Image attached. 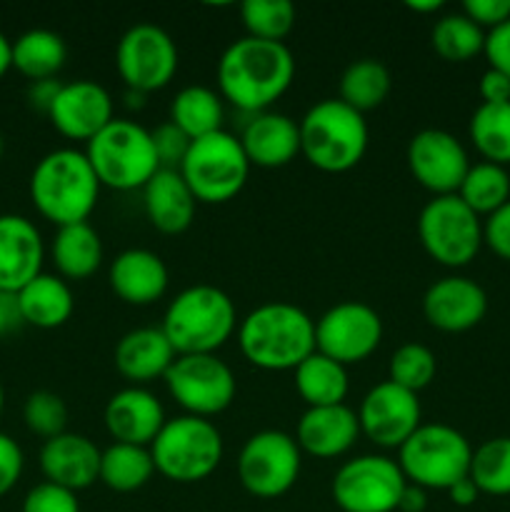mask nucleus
Returning <instances> with one entry per match:
<instances>
[{"label": "nucleus", "mask_w": 510, "mask_h": 512, "mask_svg": "<svg viewBox=\"0 0 510 512\" xmlns=\"http://www.w3.org/2000/svg\"><path fill=\"white\" fill-rule=\"evenodd\" d=\"M103 420L115 443L140 445V448H150L163 425L168 423L163 403L150 390L138 385L110 395Z\"/></svg>", "instance_id": "412c9836"}, {"label": "nucleus", "mask_w": 510, "mask_h": 512, "mask_svg": "<svg viewBox=\"0 0 510 512\" xmlns=\"http://www.w3.org/2000/svg\"><path fill=\"white\" fill-rule=\"evenodd\" d=\"M125 105H128V108L140 110L145 105V93H138V90H128V93H125Z\"/></svg>", "instance_id": "4d7b16f0"}, {"label": "nucleus", "mask_w": 510, "mask_h": 512, "mask_svg": "<svg viewBox=\"0 0 510 512\" xmlns=\"http://www.w3.org/2000/svg\"><path fill=\"white\" fill-rule=\"evenodd\" d=\"M3 148H5V143H3V135H0V158H3Z\"/></svg>", "instance_id": "bf43d9fd"}, {"label": "nucleus", "mask_w": 510, "mask_h": 512, "mask_svg": "<svg viewBox=\"0 0 510 512\" xmlns=\"http://www.w3.org/2000/svg\"><path fill=\"white\" fill-rule=\"evenodd\" d=\"M10 68H13V40L5 38V33L0 30V78H3Z\"/></svg>", "instance_id": "5fc2aeb1"}, {"label": "nucleus", "mask_w": 510, "mask_h": 512, "mask_svg": "<svg viewBox=\"0 0 510 512\" xmlns=\"http://www.w3.org/2000/svg\"><path fill=\"white\" fill-rule=\"evenodd\" d=\"M60 85H63V83H58V80H55V78L35 80V83H30V88H28L30 105H33L35 110H40V113L48 115L50 108H53L55 98H58Z\"/></svg>", "instance_id": "8fccbe9b"}, {"label": "nucleus", "mask_w": 510, "mask_h": 512, "mask_svg": "<svg viewBox=\"0 0 510 512\" xmlns=\"http://www.w3.org/2000/svg\"><path fill=\"white\" fill-rule=\"evenodd\" d=\"M23 420L30 433L40 435L43 440L58 438V435L65 433V425H68V405L58 393L35 390L25 400Z\"/></svg>", "instance_id": "a19ab883"}, {"label": "nucleus", "mask_w": 510, "mask_h": 512, "mask_svg": "<svg viewBox=\"0 0 510 512\" xmlns=\"http://www.w3.org/2000/svg\"><path fill=\"white\" fill-rule=\"evenodd\" d=\"M468 133L483 160L503 168L510 165V103H480L470 118Z\"/></svg>", "instance_id": "e433bc0d"}, {"label": "nucleus", "mask_w": 510, "mask_h": 512, "mask_svg": "<svg viewBox=\"0 0 510 512\" xmlns=\"http://www.w3.org/2000/svg\"><path fill=\"white\" fill-rule=\"evenodd\" d=\"M100 185L110 190H143L160 170L153 135L135 120L115 118L85 145Z\"/></svg>", "instance_id": "423d86ee"}, {"label": "nucleus", "mask_w": 510, "mask_h": 512, "mask_svg": "<svg viewBox=\"0 0 510 512\" xmlns=\"http://www.w3.org/2000/svg\"><path fill=\"white\" fill-rule=\"evenodd\" d=\"M478 495H480V490L475 488V483L470 478L458 480V483L448 490V498L453 500L455 505H460V508H468V505H473L475 500H478Z\"/></svg>", "instance_id": "864d4df0"}, {"label": "nucleus", "mask_w": 510, "mask_h": 512, "mask_svg": "<svg viewBox=\"0 0 510 512\" xmlns=\"http://www.w3.org/2000/svg\"><path fill=\"white\" fill-rule=\"evenodd\" d=\"M433 50L448 63H468L485 48V30L465 13H448L435 20L430 33Z\"/></svg>", "instance_id": "c9c22d12"}, {"label": "nucleus", "mask_w": 510, "mask_h": 512, "mask_svg": "<svg viewBox=\"0 0 510 512\" xmlns=\"http://www.w3.org/2000/svg\"><path fill=\"white\" fill-rule=\"evenodd\" d=\"M295 373V390L308 408H328V405H343L348 398V368L328 355L315 350L305 358Z\"/></svg>", "instance_id": "c756f323"}, {"label": "nucleus", "mask_w": 510, "mask_h": 512, "mask_svg": "<svg viewBox=\"0 0 510 512\" xmlns=\"http://www.w3.org/2000/svg\"><path fill=\"white\" fill-rule=\"evenodd\" d=\"M428 508V490L418 488V485H405L403 495H400L398 512H423Z\"/></svg>", "instance_id": "603ef678"}, {"label": "nucleus", "mask_w": 510, "mask_h": 512, "mask_svg": "<svg viewBox=\"0 0 510 512\" xmlns=\"http://www.w3.org/2000/svg\"><path fill=\"white\" fill-rule=\"evenodd\" d=\"M175 358L178 355L170 340L165 338L163 328L130 330L118 340L113 355L115 370L138 388L153 383L155 378H165Z\"/></svg>", "instance_id": "a878e982"}, {"label": "nucleus", "mask_w": 510, "mask_h": 512, "mask_svg": "<svg viewBox=\"0 0 510 512\" xmlns=\"http://www.w3.org/2000/svg\"><path fill=\"white\" fill-rule=\"evenodd\" d=\"M405 160L413 173V178L433 193L440 195H458L465 175L470 170L468 150L463 148L458 138L448 130L425 128L410 138Z\"/></svg>", "instance_id": "dca6fc26"}, {"label": "nucleus", "mask_w": 510, "mask_h": 512, "mask_svg": "<svg viewBox=\"0 0 510 512\" xmlns=\"http://www.w3.org/2000/svg\"><path fill=\"white\" fill-rule=\"evenodd\" d=\"M100 180L85 150L58 148L38 160L30 175V200L53 225L88 223L100 198Z\"/></svg>", "instance_id": "7ed1b4c3"}, {"label": "nucleus", "mask_w": 510, "mask_h": 512, "mask_svg": "<svg viewBox=\"0 0 510 512\" xmlns=\"http://www.w3.org/2000/svg\"><path fill=\"white\" fill-rule=\"evenodd\" d=\"M473 448L468 438L443 423L420 425L398 450L405 480L423 490L448 493L458 480L468 478Z\"/></svg>", "instance_id": "6e6552de"}, {"label": "nucleus", "mask_w": 510, "mask_h": 512, "mask_svg": "<svg viewBox=\"0 0 510 512\" xmlns=\"http://www.w3.org/2000/svg\"><path fill=\"white\" fill-rule=\"evenodd\" d=\"M483 240L498 258L510 260V200L483 223Z\"/></svg>", "instance_id": "49530a36"}, {"label": "nucleus", "mask_w": 510, "mask_h": 512, "mask_svg": "<svg viewBox=\"0 0 510 512\" xmlns=\"http://www.w3.org/2000/svg\"><path fill=\"white\" fill-rule=\"evenodd\" d=\"M468 478L480 495H510V438H490L473 450Z\"/></svg>", "instance_id": "4c0bfd02"}, {"label": "nucleus", "mask_w": 510, "mask_h": 512, "mask_svg": "<svg viewBox=\"0 0 510 512\" xmlns=\"http://www.w3.org/2000/svg\"><path fill=\"white\" fill-rule=\"evenodd\" d=\"M3 408H5V390H3V383H0V415H3Z\"/></svg>", "instance_id": "13d9d810"}, {"label": "nucleus", "mask_w": 510, "mask_h": 512, "mask_svg": "<svg viewBox=\"0 0 510 512\" xmlns=\"http://www.w3.org/2000/svg\"><path fill=\"white\" fill-rule=\"evenodd\" d=\"M438 373V360L430 348L420 343H405L390 355L388 380L418 395L420 390L428 388Z\"/></svg>", "instance_id": "ea45409f"}, {"label": "nucleus", "mask_w": 510, "mask_h": 512, "mask_svg": "<svg viewBox=\"0 0 510 512\" xmlns=\"http://www.w3.org/2000/svg\"><path fill=\"white\" fill-rule=\"evenodd\" d=\"M48 118L63 138L88 145L100 130H105L115 120L113 98L95 80L63 83Z\"/></svg>", "instance_id": "a211bd4d"}, {"label": "nucleus", "mask_w": 510, "mask_h": 512, "mask_svg": "<svg viewBox=\"0 0 510 512\" xmlns=\"http://www.w3.org/2000/svg\"><path fill=\"white\" fill-rule=\"evenodd\" d=\"M110 288L128 305H153L165 295L170 283L168 265L158 253L145 248H128L110 263Z\"/></svg>", "instance_id": "393cba45"}, {"label": "nucleus", "mask_w": 510, "mask_h": 512, "mask_svg": "<svg viewBox=\"0 0 510 512\" xmlns=\"http://www.w3.org/2000/svg\"><path fill=\"white\" fill-rule=\"evenodd\" d=\"M223 450L220 430L195 415L168 420L150 445L155 473L180 485L210 478L223 460Z\"/></svg>", "instance_id": "0eeeda50"}, {"label": "nucleus", "mask_w": 510, "mask_h": 512, "mask_svg": "<svg viewBox=\"0 0 510 512\" xmlns=\"http://www.w3.org/2000/svg\"><path fill=\"white\" fill-rule=\"evenodd\" d=\"M383 340V320L370 305L345 300L315 320V350L340 365L368 360Z\"/></svg>", "instance_id": "2eb2a0df"}, {"label": "nucleus", "mask_w": 510, "mask_h": 512, "mask_svg": "<svg viewBox=\"0 0 510 512\" xmlns=\"http://www.w3.org/2000/svg\"><path fill=\"white\" fill-rule=\"evenodd\" d=\"M163 380L185 415L205 420L225 413L238 393L233 370L218 355H178Z\"/></svg>", "instance_id": "f8f14e48"}, {"label": "nucleus", "mask_w": 510, "mask_h": 512, "mask_svg": "<svg viewBox=\"0 0 510 512\" xmlns=\"http://www.w3.org/2000/svg\"><path fill=\"white\" fill-rule=\"evenodd\" d=\"M153 475L155 463L150 448L113 443L100 455L98 480L113 493H135V490L145 488Z\"/></svg>", "instance_id": "473e14b6"}, {"label": "nucleus", "mask_w": 510, "mask_h": 512, "mask_svg": "<svg viewBox=\"0 0 510 512\" xmlns=\"http://www.w3.org/2000/svg\"><path fill=\"white\" fill-rule=\"evenodd\" d=\"M100 455H103V450L93 440L65 430L58 438H50L43 443L40 470H43L48 483L80 493L98 480Z\"/></svg>", "instance_id": "4be33fe9"}, {"label": "nucleus", "mask_w": 510, "mask_h": 512, "mask_svg": "<svg viewBox=\"0 0 510 512\" xmlns=\"http://www.w3.org/2000/svg\"><path fill=\"white\" fill-rule=\"evenodd\" d=\"M170 123L178 125L190 140L205 138L223 130L225 105L220 93L208 85H188L178 90L170 103Z\"/></svg>", "instance_id": "7c9ffc66"}, {"label": "nucleus", "mask_w": 510, "mask_h": 512, "mask_svg": "<svg viewBox=\"0 0 510 512\" xmlns=\"http://www.w3.org/2000/svg\"><path fill=\"white\" fill-rule=\"evenodd\" d=\"M150 135H153V145H155V155H158L160 170H180V165H183L193 140H190L178 125L170 123V120H165V123H160L158 128L150 130Z\"/></svg>", "instance_id": "79ce46f5"}, {"label": "nucleus", "mask_w": 510, "mask_h": 512, "mask_svg": "<svg viewBox=\"0 0 510 512\" xmlns=\"http://www.w3.org/2000/svg\"><path fill=\"white\" fill-rule=\"evenodd\" d=\"M418 395L400 385L383 380L365 393L358 408L360 435L383 450H400V445L420 428Z\"/></svg>", "instance_id": "f3484780"}, {"label": "nucleus", "mask_w": 510, "mask_h": 512, "mask_svg": "<svg viewBox=\"0 0 510 512\" xmlns=\"http://www.w3.org/2000/svg\"><path fill=\"white\" fill-rule=\"evenodd\" d=\"M295 5L290 0H245L240 5V20L250 38L283 43L295 28Z\"/></svg>", "instance_id": "58836bf2"}, {"label": "nucleus", "mask_w": 510, "mask_h": 512, "mask_svg": "<svg viewBox=\"0 0 510 512\" xmlns=\"http://www.w3.org/2000/svg\"><path fill=\"white\" fill-rule=\"evenodd\" d=\"M303 453L293 435L283 430H260L245 440L238 455L240 485L253 498H283L300 478Z\"/></svg>", "instance_id": "9b49d317"}, {"label": "nucleus", "mask_w": 510, "mask_h": 512, "mask_svg": "<svg viewBox=\"0 0 510 512\" xmlns=\"http://www.w3.org/2000/svg\"><path fill=\"white\" fill-rule=\"evenodd\" d=\"M300 155L323 173H348L368 150L365 115L343 100L325 98L300 120Z\"/></svg>", "instance_id": "39448f33"}, {"label": "nucleus", "mask_w": 510, "mask_h": 512, "mask_svg": "<svg viewBox=\"0 0 510 512\" xmlns=\"http://www.w3.org/2000/svg\"><path fill=\"white\" fill-rule=\"evenodd\" d=\"M23 512H80L78 493L45 480L28 490L23 500Z\"/></svg>", "instance_id": "37998d69"}, {"label": "nucleus", "mask_w": 510, "mask_h": 512, "mask_svg": "<svg viewBox=\"0 0 510 512\" xmlns=\"http://www.w3.org/2000/svg\"><path fill=\"white\" fill-rule=\"evenodd\" d=\"M50 258L63 280H85L103 265V240L90 223L63 225L50 245Z\"/></svg>", "instance_id": "c85d7f7f"}, {"label": "nucleus", "mask_w": 510, "mask_h": 512, "mask_svg": "<svg viewBox=\"0 0 510 512\" xmlns=\"http://www.w3.org/2000/svg\"><path fill=\"white\" fill-rule=\"evenodd\" d=\"M65 60L68 48L55 30L33 28L13 40V68L30 78V83L55 78L63 70Z\"/></svg>", "instance_id": "2f4dec72"}, {"label": "nucleus", "mask_w": 510, "mask_h": 512, "mask_svg": "<svg viewBox=\"0 0 510 512\" xmlns=\"http://www.w3.org/2000/svg\"><path fill=\"white\" fill-rule=\"evenodd\" d=\"M408 10H413V13H438L440 8H443V3L440 0H428V3H418V0H408Z\"/></svg>", "instance_id": "6e6d98bb"}, {"label": "nucleus", "mask_w": 510, "mask_h": 512, "mask_svg": "<svg viewBox=\"0 0 510 512\" xmlns=\"http://www.w3.org/2000/svg\"><path fill=\"white\" fill-rule=\"evenodd\" d=\"M458 198L473 210L475 215H493L510 200V175L503 165L483 163L470 165L463 185L458 190Z\"/></svg>", "instance_id": "f704fd0d"}, {"label": "nucleus", "mask_w": 510, "mask_h": 512, "mask_svg": "<svg viewBox=\"0 0 510 512\" xmlns=\"http://www.w3.org/2000/svg\"><path fill=\"white\" fill-rule=\"evenodd\" d=\"M390 88H393L390 70L380 60L360 58L350 63L340 75L338 100L365 115L368 110L380 108L385 103Z\"/></svg>", "instance_id": "72a5a7b5"}, {"label": "nucleus", "mask_w": 510, "mask_h": 512, "mask_svg": "<svg viewBox=\"0 0 510 512\" xmlns=\"http://www.w3.org/2000/svg\"><path fill=\"white\" fill-rule=\"evenodd\" d=\"M143 208L158 233L180 235L193 225L198 200L178 170H158L143 188Z\"/></svg>", "instance_id": "bb28decb"}, {"label": "nucleus", "mask_w": 510, "mask_h": 512, "mask_svg": "<svg viewBox=\"0 0 510 512\" xmlns=\"http://www.w3.org/2000/svg\"><path fill=\"white\" fill-rule=\"evenodd\" d=\"M20 325L25 323L18 308V298H15V293H5V290H0V338L15 333Z\"/></svg>", "instance_id": "3c124183"}, {"label": "nucleus", "mask_w": 510, "mask_h": 512, "mask_svg": "<svg viewBox=\"0 0 510 512\" xmlns=\"http://www.w3.org/2000/svg\"><path fill=\"white\" fill-rule=\"evenodd\" d=\"M405 480L398 460L360 455L340 465L333 478V500L343 512H395Z\"/></svg>", "instance_id": "ddd939ff"}, {"label": "nucleus", "mask_w": 510, "mask_h": 512, "mask_svg": "<svg viewBox=\"0 0 510 512\" xmlns=\"http://www.w3.org/2000/svg\"><path fill=\"white\" fill-rule=\"evenodd\" d=\"M360 438L358 413L348 405H328V408H308L295 428V443L300 453L318 460H333L348 453Z\"/></svg>", "instance_id": "5701e85b"}, {"label": "nucleus", "mask_w": 510, "mask_h": 512, "mask_svg": "<svg viewBox=\"0 0 510 512\" xmlns=\"http://www.w3.org/2000/svg\"><path fill=\"white\" fill-rule=\"evenodd\" d=\"M115 68L128 90L153 93L165 88L178 73V48L168 30L138 23L123 33L115 48Z\"/></svg>", "instance_id": "4468645a"}, {"label": "nucleus", "mask_w": 510, "mask_h": 512, "mask_svg": "<svg viewBox=\"0 0 510 512\" xmlns=\"http://www.w3.org/2000/svg\"><path fill=\"white\" fill-rule=\"evenodd\" d=\"M163 333L175 355H215L238 330V310L215 285H190L170 300Z\"/></svg>", "instance_id": "20e7f679"}, {"label": "nucleus", "mask_w": 510, "mask_h": 512, "mask_svg": "<svg viewBox=\"0 0 510 512\" xmlns=\"http://www.w3.org/2000/svg\"><path fill=\"white\" fill-rule=\"evenodd\" d=\"M478 90L485 105L510 103V78L500 73V70H493V68L485 70L483 78H480Z\"/></svg>", "instance_id": "09e8293b"}, {"label": "nucleus", "mask_w": 510, "mask_h": 512, "mask_svg": "<svg viewBox=\"0 0 510 512\" xmlns=\"http://www.w3.org/2000/svg\"><path fill=\"white\" fill-rule=\"evenodd\" d=\"M418 238L425 253L445 268H465L483 248V220L458 195H440L418 215Z\"/></svg>", "instance_id": "9d476101"}, {"label": "nucleus", "mask_w": 510, "mask_h": 512, "mask_svg": "<svg viewBox=\"0 0 510 512\" xmlns=\"http://www.w3.org/2000/svg\"><path fill=\"white\" fill-rule=\"evenodd\" d=\"M25 458L20 445L15 443L10 435L0 433V498L8 495L10 490L18 485L20 475H23Z\"/></svg>", "instance_id": "c03bdc74"}, {"label": "nucleus", "mask_w": 510, "mask_h": 512, "mask_svg": "<svg viewBox=\"0 0 510 512\" xmlns=\"http://www.w3.org/2000/svg\"><path fill=\"white\" fill-rule=\"evenodd\" d=\"M488 313V295L475 280L463 275L440 278L425 290L423 315L428 325L443 333L473 330Z\"/></svg>", "instance_id": "6ab92c4d"}, {"label": "nucleus", "mask_w": 510, "mask_h": 512, "mask_svg": "<svg viewBox=\"0 0 510 512\" xmlns=\"http://www.w3.org/2000/svg\"><path fill=\"white\" fill-rule=\"evenodd\" d=\"M250 168L253 165L240 145V138L228 130H218L190 143L178 173L183 175L198 203L220 205L240 195L248 183Z\"/></svg>", "instance_id": "1a4fd4ad"}, {"label": "nucleus", "mask_w": 510, "mask_h": 512, "mask_svg": "<svg viewBox=\"0 0 510 512\" xmlns=\"http://www.w3.org/2000/svg\"><path fill=\"white\" fill-rule=\"evenodd\" d=\"M238 345L253 368L295 370L315 353V320L293 303H265L238 323Z\"/></svg>", "instance_id": "f03ea898"}, {"label": "nucleus", "mask_w": 510, "mask_h": 512, "mask_svg": "<svg viewBox=\"0 0 510 512\" xmlns=\"http://www.w3.org/2000/svg\"><path fill=\"white\" fill-rule=\"evenodd\" d=\"M15 298H18L23 323L40 330L60 328L68 323L75 310L73 290H70L68 280H63L60 275L40 273L23 290H18Z\"/></svg>", "instance_id": "cd10ccee"}, {"label": "nucleus", "mask_w": 510, "mask_h": 512, "mask_svg": "<svg viewBox=\"0 0 510 512\" xmlns=\"http://www.w3.org/2000/svg\"><path fill=\"white\" fill-rule=\"evenodd\" d=\"M45 243L33 220L0 215V290L18 293L43 273Z\"/></svg>", "instance_id": "aec40b11"}, {"label": "nucleus", "mask_w": 510, "mask_h": 512, "mask_svg": "<svg viewBox=\"0 0 510 512\" xmlns=\"http://www.w3.org/2000/svg\"><path fill=\"white\" fill-rule=\"evenodd\" d=\"M463 13L490 33L510 20V0H465Z\"/></svg>", "instance_id": "a18cd8bd"}, {"label": "nucleus", "mask_w": 510, "mask_h": 512, "mask_svg": "<svg viewBox=\"0 0 510 512\" xmlns=\"http://www.w3.org/2000/svg\"><path fill=\"white\" fill-rule=\"evenodd\" d=\"M485 58L493 70H500L510 78V20L485 33Z\"/></svg>", "instance_id": "de8ad7c7"}, {"label": "nucleus", "mask_w": 510, "mask_h": 512, "mask_svg": "<svg viewBox=\"0 0 510 512\" xmlns=\"http://www.w3.org/2000/svg\"><path fill=\"white\" fill-rule=\"evenodd\" d=\"M295 78V58L285 43L245 38L218 60V93L238 110L258 115L283 98Z\"/></svg>", "instance_id": "f257e3e1"}, {"label": "nucleus", "mask_w": 510, "mask_h": 512, "mask_svg": "<svg viewBox=\"0 0 510 512\" xmlns=\"http://www.w3.org/2000/svg\"><path fill=\"white\" fill-rule=\"evenodd\" d=\"M240 145L255 168H285L300 155V125L290 115L265 110L245 123Z\"/></svg>", "instance_id": "b1692460"}]
</instances>
